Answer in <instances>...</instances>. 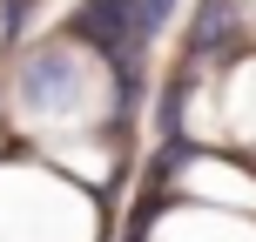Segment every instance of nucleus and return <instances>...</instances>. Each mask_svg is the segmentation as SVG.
Wrapping results in <instances>:
<instances>
[{"label":"nucleus","mask_w":256,"mask_h":242,"mask_svg":"<svg viewBox=\"0 0 256 242\" xmlns=\"http://www.w3.org/2000/svg\"><path fill=\"white\" fill-rule=\"evenodd\" d=\"M230 40H236V7H230V0H216V7H202V27H196V47H230Z\"/></svg>","instance_id":"nucleus-2"},{"label":"nucleus","mask_w":256,"mask_h":242,"mask_svg":"<svg viewBox=\"0 0 256 242\" xmlns=\"http://www.w3.org/2000/svg\"><path fill=\"white\" fill-rule=\"evenodd\" d=\"M81 34L94 40L102 54H115V67L128 74V47H135V0H94L88 13H81Z\"/></svg>","instance_id":"nucleus-1"}]
</instances>
